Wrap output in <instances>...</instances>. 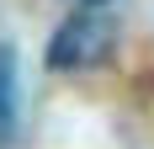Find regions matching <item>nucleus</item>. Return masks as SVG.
Masks as SVG:
<instances>
[{
  "instance_id": "2",
  "label": "nucleus",
  "mask_w": 154,
  "mask_h": 149,
  "mask_svg": "<svg viewBox=\"0 0 154 149\" xmlns=\"http://www.w3.org/2000/svg\"><path fill=\"white\" fill-rule=\"evenodd\" d=\"M16 138V53L11 43H0V149H11Z\"/></svg>"
},
{
  "instance_id": "1",
  "label": "nucleus",
  "mask_w": 154,
  "mask_h": 149,
  "mask_svg": "<svg viewBox=\"0 0 154 149\" xmlns=\"http://www.w3.org/2000/svg\"><path fill=\"white\" fill-rule=\"evenodd\" d=\"M112 37H117V5L112 0H80L48 43V69H91L112 53Z\"/></svg>"
}]
</instances>
